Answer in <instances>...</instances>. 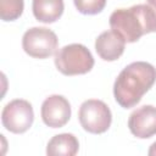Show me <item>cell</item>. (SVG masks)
<instances>
[{
	"instance_id": "cell-12",
	"label": "cell",
	"mask_w": 156,
	"mask_h": 156,
	"mask_svg": "<svg viewBox=\"0 0 156 156\" xmlns=\"http://www.w3.org/2000/svg\"><path fill=\"white\" fill-rule=\"evenodd\" d=\"M24 9L23 0H0V18L5 22L17 20Z\"/></svg>"
},
{
	"instance_id": "cell-3",
	"label": "cell",
	"mask_w": 156,
	"mask_h": 156,
	"mask_svg": "<svg viewBox=\"0 0 156 156\" xmlns=\"http://www.w3.org/2000/svg\"><path fill=\"white\" fill-rule=\"evenodd\" d=\"M57 71L65 76L85 74L94 66V57L83 44H68L55 52L54 58Z\"/></svg>"
},
{
	"instance_id": "cell-13",
	"label": "cell",
	"mask_w": 156,
	"mask_h": 156,
	"mask_svg": "<svg viewBox=\"0 0 156 156\" xmlns=\"http://www.w3.org/2000/svg\"><path fill=\"white\" fill-rule=\"evenodd\" d=\"M77 10L83 15H96L106 5V0H73Z\"/></svg>"
},
{
	"instance_id": "cell-8",
	"label": "cell",
	"mask_w": 156,
	"mask_h": 156,
	"mask_svg": "<svg viewBox=\"0 0 156 156\" xmlns=\"http://www.w3.org/2000/svg\"><path fill=\"white\" fill-rule=\"evenodd\" d=\"M130 133L139 139H147L156 134V107L144 105L134 110L128 118Z\"/></svg>"
},
{
	"instance_id": "cell-15",
	"label": "cell",
	"mask_w": 156,
	"mask_h": 156,
	"mask_svg": "<svg viewBox=\"0 0 156 156\" xmlns=\"http://www.w3.org/2000/svg\"><path fill=\"white\" fill-rule=\"evenodd\" d=\"M146 4L150 5L152 7V10L155 11V13H156V0H146Z\"/></svg>"
},
{
	"instance_id": "cell-5",
	"label": "cell",
	"mask_w": 156,
	"mask_h": 156,
	"mask_svg": "<svg viewBox=\"0 0 156 156\" xmlns=\"http://www.w3.org/2000/svg\"><path fill=\"white\" fill-rule=\"evenodd\" d=\"M57 35L46 27H33L26 30L22 38V48L27 55L34 58H46L57 49Z\"/></svg>"
},
{
	"instance_id": "cell-2",
	"label": "cell",
	"mask_w": 156,
	"mask_h": 156,
	"mask_svg": "<svg viewBox=\"0 0 156 156\" xmlns=\"http://www.w3.org/2000/svg\"><path fill=\"white\" fill-rule=\"evenodd\" d=\"M110 27L126 43H134L144 34L156 32V13L147 4L117 9L110 16Z\"/></svg>"
},
{
	"instance_id": "cell-4",
	"label": "cell",
	"mask_w": 156,
	"mask_h": 156,
	"mask_svg": "<svg viewBox=\"0 0 156 156\" xmlns=\"http://www.w3.org/2000/svg\"><path fill=\"white\" fill-rule=\"evenodd\" d=\"M78 119L85 132L91 134H102L111 126L112 113L104 101L89 99L80 105Z\"/></svg>"
},
{
	"instance_id": "cell-6",
	"label": "cell",
	"mask_w": 156,
	"mask_h": 156,
	"mask_svg": "<svg viewBox=\"0 0 156 156\" xmlns=\"http://www.w3.org/2000/svg\"><path fill=\"white\" fill-rule=\"evenodd\" d=\"M34 121L32 104L23 99H15L5 105L1 112V123L6 130L22 134L27 132Z\"/></svg>"
},
{
	"instance_id": "cell-14",
	"label": "cell",
	"mask_w": 156,
	"mask_h": 156,
	"mask_svg": "<svg viewBox=\"0 0 156 156\" xmlns=\"http://www.w3.org/2000/svg\"><path fill=\"white\" fill-rule=\"evenodd\" d=\"M147 155L149 156H156V141L150 146V149L147 151Z\"/></svg>"
},
{
	"instance_id": "cell-11",
	"label": "cell",
	"mask_w": 156,
	"mask_h": 156,
	"mask_svg": "<svg viewBox=\"0 0 156 156\" xmlns=\"http://www.w3.org/2000/svg\"><path fill=\"white\" fill-rule=\"evenodd\" d=\"M78 150V139L71 133L54 135L46 146V154L50 156H74Z\"/></svg>"
},
{
	"instance_id": "cell-7",
	"label": "cell",
	"mask_w": 156,
	"mask_h": 156,
	"mask_svg": "<svg viewBox=\"0 0 156 156\" xmlns=\"http://www.w3.org/2000/svg\"><path fill=\"white\" fill-rule=\"evenodd\" d=\"M71 104L62 95H50L48 96L40 108V115L43 122L51 128L63 127L71 118Z\"/></svg>"
},
{
	"instance_id": "cell-9",
	"label": "cell",
	"mask_w": 156,
	"mask_h": 156,
	"mask_svg": "<svg viewBox=\"0 0 156 156\" xmlns=\"http://www.w3.org/2000/svg\"><path fill=\"white\" fill-rule=\"evenodd\" d=\"M126 41L113 30L102 32L95 40V50L104 61H116L124 51Z\"/></svg>"
},
{
	"instance_id": "cell-1",
	"label": "cell",
	"mask_w": 156,
	"mask_h": 156,
	"mask_svg": "<svg viewBox=\"0 0 156 156\" xmlns=\"http://www.w3.org/2000/svg\"><path fill=\"white\" fill-rule=\"evenodd\" d=\"M156 82V68L145 61L132 62L117 76L113 84V96L123 108L135 106L143 95Z\"/></svg>"
},
{
	"instance_id": "cell-10",
	"label": "cell",
	"mask_w": 156,
	"mask_h": 156,
	"mask_svg": "<svg viewBox=\"0 0 156 156\" xmlns=\"http://www.w3.org/2000/svg\"><path fill=\"white\" fill-rule=\"evenodd\" d=\"M63 0H33L32 10L37 21L43 23H52L63 13Z\"/></svg>"
}]
</instances>
